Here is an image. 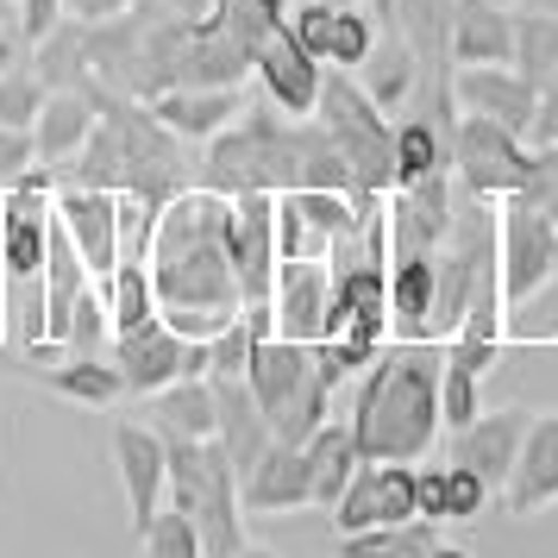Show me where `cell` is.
Here are the masks:
<instances>
[{"label":"cell","instance_id":"obj_6","mask_svg":"<svg viewBox=\"0 0 558 558\" xmlns=\"http://www.w3.org/2000/svg\"><path fill=\"white\" fill-rule=\"evenodd\" d=\"M107 357L120 364V383H126V396H138V402H145L151 389H163V383H177V377H207V352L189 345L163 314L145 320V327H132V332H113Z\"/></svg>","mask_w":558,"mask_h":558},{"label":"cell","instance_id":"obj_17","mask_svg":"<svg viewBox=\"0 0 558 558\" xmlns=\"http://www.w3.org/2000/svg\"><path fill=\"white\" fill-rule=\"evenodd\" d=\"M489 483L471 471V464H458V458H446V464H414V508H421V521H439V527H464V521H477L483 508H489Z\"/></svg>","mask_w":558,"mask_h":558},{"label":"cell","instance_id":"obj_18","mask_svg":"<svg viewBox=\"0 0 558 558\" xmlns=\"http://www.w3.org/2000/svg\"><path fill=\"white\" fill-rule=\"evenodd\" d=\"M145 107L157 113V126H163V132H177L182 145H207L214 132H227L232 120L245 113L239 88H189V82H177V88H157Z\"/></svg>","mask_w":558,"mask_h":558},{"label":"cell","instance_id":"obj_11","mask_svg":"<svg viewBox=\"0 0 558 558\" xmlns=\"http://www.w3.org/2000/svg\"><path fill=\"white\" fill-rule=\"evenodd\" d=\"M113 464H120V489H126L132 527L145 533L163 508V477H170V446L151 421H113Z\"/></svg>","mask_w":558,"mask_h":558},{"label":"cell","instance_id":"obj_29","mask_svg":"<svg viewBox=\"0 0 558 558\" xmlns=\"http://www.w3.org/2000/svg\"><path fill=\"white\" fill-rule=\"evenodd\" d=\"M446 163H452V157H446V132L433 126L427 113L408 107V120H396V189L433 177V170H446Z\"/></svg>","mask_w":558,"mask_h":558},{"label":"cell","instance_id":"obj_27","mask_svg":"<svg viewBox=\"0 0 558 558\" xmlns=\"http://www.w3.org/2000/svg\"><path fill=\"white\" fill-rule=\"evenodd\" d=\"M101 282L107 295V320H113V332H132L145 327V320H157V282H151V264L145 257H120Z\"/></svg>","mask_w":558,"mask_h":558},{"label":"cell","instance_id":"obj_1","mask_svg":"<svg viewBox=\"0 0 558 558\" xmlns=\"http://www.w3.org/2000/svg\"><path fill=\"white\" fill-rule=\"evenodd\" d=\"M439 364L446 345L433 339H389L364 371H357V396H352V439L364 458H402L421 464L439 439Z\"/></svg>","mask_w":558,"mask_h":558},{"label":"cell","instance_id":"obj_14","mask_svg":"<svg viewBox=\"0 0 558 558\" xmlns=\"http://www.w3.org/2000/svg\"><path fill=\"white\" fill-rule=\"evenodd\" d=\"M252 76H257V88L270 95V107H277V113L307 120V113H314V101H320V76H327V63H314V57L289 38V26H277L252 51Z\"/></svg>","mask_w":558,"mask_h":558},{"label":"cell","instance_id":"obj_43","mask_svg":"<svg viewBox=\"0 0 558 558\" xmlns=\"http://www.w3.org/2000/svg\"><path fill=\"white\" fill-rule=\"evenodd\" d=\"M514 7H533V13H553L558 20V0H514Z\"/></svg>","mask_w":558,"mask_h":558},{"label":"cell","instance_id":"obj_22","mask_svg":"<svg viewBox=\"0 0 558 558\" xmlns=\"http://www.w3.org/2000/svg\"><path fill=\"white\" fill-rule=\"evenodd\" d=\"M307 377H314V352H307V345L277 339V332H264V339L252 345L245 389L257 396V408H264V414H282V408H289V396H295Z\"/></svg>","mask_w":558,"mask_h":558},{"label":"cell","instance_id":"obj_37","mask_svg":"<svg viewBox=\"0 0 558 558\" xmlns=\"http://www.w3.org/2000/svg\"><path fill=\"white\" fill-rule=\"evenodd\" d=\"M32 163H38L32 132H26V126H0V189H13V182L32 170Z\"/></svg>","mask_w":558,"mask_h":558},{"label":"cell","instance_id":"obj_13","mask_svg":"<svg viewBox=\"0 0 558 558\" xmlns=\"http://www.w3.org/2000/svg\"><path fill=\"white\" fill-rule=\"evenodd\" d=\"M527 421H533V408H521V402L483 408L471 427L452 433V458L458 464H471V471L502 496L508 477H514V458H521V439H527Z\"/></svg>","mask_w":558,"mask_h":558},{"label":"cell","instance_id":"obj_32","mask_svg":"<svg viewBox=\"0 0 558 558\" xmlns=\"http://www.w3.org/2000/svg\"><path fill=\"white\" fill-rule=\"evenodd\" d=\"M477 414H483V377L446 357L439 364V427L458 433V427H471Z\"/></svg>","mask_w":558,"mask_h":558},{"label":"cell","instance_id":"obj_19","mask_svg":"<svg viewBox=\"0 0 558 558\" xmlns=\"http://www.w3.org/2000/svg\"><path fill=\"white\" fill-rule=\"evenodd\" d=\"M214 439H220V452L232 458L239 477H245L257 458H264V446L277 439V433H270V414L257 408L245 377H214Z\"/></svg>","mask_w":558,"mask_h":558},{"label":"cell","instance_id":"obj_34","mask_svg":"<svg viewBox=\"0 0 558 558\" xmlns=\"http://www.w3.org/2000/svg\"><path fill=\"white\" fill-rule=\"evenodd\" d=\"M252 345H257V332H252V320H245V307H239L227 327L214 332V339H202L207 377H245V364H252Z\"/></svg>","mask_w":558,"mask_h":558},{"label":"cell","instance_id":"obj_35","mask_svg":"<svg viewBox=\"0 0 558 558\" xmlns=\"http://www.w3.org/2000/svg\"><path fill=\"white\" fill-rule=\"evenodd\" d=\"M45 82H38V70H32V57L20 63V70H0V126H26L38 120V107H45Z\"/></svg>","mask_w":558,"mask_h":558},{"label":"cell","instance_id":"obj_12","mask_svg":"<svg viewBox=\"0 0 558 558\" xmlns=\"http://www.w3.org/2000/svg\"><path fill=\"white\" fill-rule=\"evenodd\" d=\"M51 214L63 220L70 245L82 252L88 277H107L120 264V195L113 189H76V182H57Z\"/></svg>","mask_w":558,"mask_h":558},{"label":"cell","instance_id":"obj_2","mask_svg":"<svg viewBox=\"0 0 558 558\" xmlns=\"http://www.w3.org/2000/svg\"><path fill=\"white\" fill-rule=\"evenodd\" d=\"M170 446V477L163 502L182 508L202 527L207 558H232L245 546V502H239V471L220 452V439H163Z\"/></svg>","mask_w":558,"mask_h":558},{"label":"cell","instance_id":"obj_10","mask_svg":"<svg viewBox=\"0 0 558 558\" xmlns=\"http://www.w3.org/2000/svg\"><path fill=\"white\" fill-rule=\"evenodd\" d=\"M452 101L464 113H483L496 126L533 132V113H539V82H527L514 63H458L452 70Z\"/></svg>","mask_w":558,"mask_h":558},{"label":"cell","instance_id":"obj_26","mask_svg":"<svg viewBox=\"0 0 558 558\" xmlns=\"http://www.w3.org/2000/svg\"><path fill=\"white\" fill-rule=\"evenodd\" d=\"M38 383L63 396V402H82V408H113L126 402V383H120V364L113 357H63L57 371H38Z\"/></svg>","mask_w":558,"mask_h":558},{"label":"cell","instance_id":"obj_25","mask_svg":"<svg viewBox=\"0 0 558 558\" xmlns=\"http://www.w3.org/2000/svg\"><path fill=\"white\" fill-rule=\"evenodd\" d=\"M145 414L163 439H214V377H177L145 396Z\"/></svg>","mask_w":558,"mask_h":558},{"label":"cell","instance_id":"obj_33","mask_svg":"<svg viewBox=\"0 0 558 558\" xmlns=\"http://www.w3.org/2000/svg\"><path fill=\"white\" fill-rule=\"evenodd\" d=\"M138 539H145V558H207L202 527H195L182 508H170V502L157 508V521L138 533Z\"/></svg>","mask_w":558,"mask_h":558},{"label":"cell","instance_id":"obj_8","mask_svg":"<svg viewBox=\"0 0 558 558\" xmlns=\"http://www.w3.org/2000/svg\"><path fill=\"white\" fill-rule=\"evenodd\" d=\"M339 533H364V527H396V521H414V464L402 458H364L357 477L345 483V496L327 508Z\"/></svg>","mask_w":558,"mask_h":558},{"label":"cell","instance_id":"obj_41","mask_svg":"<svg viewBox=\"0 0 558 558\" xmlns=\"http://www.w3.org/2000/svg\"><path fill=\"white\" fill-rule=\"evenodd\" d=\"M427 558H471V553H464V546H452V539H439V546H433Z\"/></svg>","mask_w":558,"mask_h":558},{"label":"cell","instance_id":"obj_5","mask_svg":"<svg viewBox=\"0 0 558 558\" xmlns=\"http://www.w3.org/2000/svg\"><path fill=\"white\" fill-rule=\"evenodd\" d=\"M496 264H502V302H533L558 277V220H546L521 195H502L496 202Z\"/></svg>","mask_w":558,"mask_h":558},{"label":"cell","instance_id":"obj_45","mask_svg":"<svg viewBox=\"0 0 558 558\" xmlns=\"http://www.w3.org/2000/svg\"><path fill=\"white\" fill-rule=\"evenodd\" d=\"M138 558H145V553H138Z\"/></svg>","mask_w":558,"mask_h":558},{"label":"cell","instance_id":"obj_15","mask_svg":"<svg viewBox=\"0 0 558 558\" xmlns=\"http://www.w3.org/2000/svg\"><path fill=\"white\" fill-rule=\"evenodd\" d=\"M239 502H245V521L252 514H295V508H314V483H307V452L302 446H282L270 439L264 458L239 477Z\"/></svg>","mask_w":558,"mask_h":558},{"label":"cell","instance_id":"obj_31","mask_svg":"<svg viewBox=\"0 0 558 558\" xmlns=\"http://www.w3.org/2000/svg\"><path fill=\"white\" fill-rule=\"evenodd\" d=\"M377 45V13H364V0L332 7V38H327V63L332 70H357Z\"/></svg>","mask_w":558,"mask_h":558},{"label":"cell","instance_id":"obj_28","mask_svg":"<svg viewBox=\"0 0 558 558\" xmlns=\"http://www.w3.org/2000/svg\"><path fill=\"white\" fill-rule=\"evenodd\" d=\"M446 539L439 521H396V527H364V533H339V553L332 558H427Z\"/></svg>","mask_w":558,"mask_h":558},{"label":"cell","instance_id":"obj_36","mask_svg":"<svg viewBox=\"0 0 558 558\" xmlns=\"http://www.w3.org/2000/svg\"><path fill=\"white\" fill-rule=\"evenodd\" d=\"M521 202H533L546 220H558V145H527V170H521Z\"/></svg>","mask_w":558,"mask_h":558},{"label":"cell","instance_id":"obj_30","mask_svg":"<svg viewBox=\"0 0 558 558\" xmlns=\"http://www.w3.org/2000/svg\"><path fill=\"white\" fill-rule=\"evenodd\" d=\"M514 70L527 82H553L558 70V20L553 13H533V7H514V57H508Z\"/></svg>","mask_w":558,"mask_h":558},{"label":"cell","instance_id":"obj_4","mask_svg":"<svg viewBox=\"0 0 558 558\" xmlns=\"http://www.w3.org/2000/svg\"><path fill=\"white\" fill-rule=\"evenodd\" d=\"M446 157H452L458 195H471V202H502V195L521 189L527 138L496 126V120H483V113H458L452 138H446Z\"/></svg>","mask_w":558,"mask_h":558},{"label":"cell","instance_id":"obj_42","mask_svg":"<svg viewBox=\"0 0 558 558\" xmlns=\"http://www.w3.org/2000/svg\"><path fill=\"white\" fill-rule=\"evenodd\" d=\"M232 558H277V553H270V546H257V539H245V546H239Z\"/></svg>","mask_w":558,"mask_h":558},{"label":"cell","instance_id":"obj_21","mask_svg":"<svg viewBox=\"0 0 558 558\" xmlns=\"http://www.w3.org/2000/svg\"><path fill=\"white\" fill-rule=\"evenodd\" d=\"M101 120V101L88 95V88H51L45 107H38V120H32V145H38V163H51L63 170L70 157L88 145V132Z\"/></svg>","mask_w":558,"mask_h":558},{"label":"cell","instance_id":"obj_9","mask_svg":"<svg viewBox=\"0 0 558 558\" xmlns=\"http://www.w3.org/2000/svg\"><path fill=\"white\" fill-rule=\"evenodd\" d=\"M332 320V270L327 257H282L277 289H270V332L314 345Z\"/></svg>","mask_w":558,"mask_h":558},{"label":"cell","instance_id":"obj_44","mask_svg":"<svg viewBox=\"0 0 558 558\" xmlns=\"http://www.w3.org/2000/svg\"><path fill=\"white\" fill-rule=\"evenodd\" d=\"M546 95H558V70H553V82H546Z\"/></svg>","mask_w":558,"mask_h":558},{"label":"cell","instance_id":"obj_38","mask_svg":"<svg viewBox=\"0 0 558 558\" xmlns=\"http://www.w3.org/2000/svg\"><path fill=\"white\" fill-rule=\"evenodd\" d=\"M157 20H182V26H202V20H214L220 13V0H145Z\"/></svg>","mask_w":558,"mask_h":558},{"label":"cell","instance_id":"obj_39","mask_svg":"<svg viewBox=\"0 0 558 558\" xmlns=\"http://www.w3.org/2000/svg\"><path fill=\"white\" fill-rule=\"evenodd\" d=\"M138 0H63V13L70 20H82V26H101V20H120V13H132Z\"/></svg>","mask_w":558,"mask_h":558},{"label":"cell","instance_id":"obj_23","mask_svg":"<svg viewBox=\"0 0 558 558\" xmlns=\"http://www.w3.org/2000/svg\"><path fill=\"white\" fill-rule=\"evenodd\" d=\"M357 82H364V95L383 107V113H402L408 101H414V88H421V57L408 51V38L396 26L377 32V45H371V57L352 70Z\"/></svg>","mask_w":558,"mask_h":558},{"label":"cell","instance_id":"obj_24","mask_svg":"<svg viewBox=\"0 0 558 558\" xmlns=\"http://www.w3.org/2000/svg\"><path fill=\"white\" fill-rule=\"evenodd\" d=\"M307 483H314V508H332L339 496H345V483L357 477V464H364V452H357L352 439V421H320V427L307 433Z\"/></svg>","mask_w":558,"mask_h":558},{"label":"cell","instance_id":"obj_3","mask_svg":"<svg viewBox=\"0 0 558 558\" xmlns=\"http://www.w3.org/2000/svg\"><path fill=\"white\" fill-rule=\"evenodd\" d=\"M314 120L327 126V138L339 145L345 170H352V195H389L396 189V126L352 70H332L320 76V101H314Z\"/></svg>","mask_w":558,"mask_h":558},{"label":"cell","instance_id":"obj_40","mask_svg":"<svg viewBox=\"0 0 558 558\" xmlns=\"http://www.w3.org/2000/svg\"><path fill=\"white\" fill-rule=\"evenodd\" d=\"M0 32H20V0H0Z\"/></svg>","mask_w":558,"mask_h":558},{"label":"cell","instance_id":"obj_16","mask_svg":"<svg viewBox=\"0 0 558 558\" xmlns=\"http://www.w3.org/2000/svg\"><path fill=\"white\" fill-rule=\"evenodd\" d=\"M508 514H546L558 508V408L539 414L533 408L527 439H521V458H514V477L502 489Z\"/></svg>","mask_w":558,"mask_h":558},{"label":"cell","instance_id":"obj_7","mask_svg":"<svg viewBox=\"0 0 558 558\" xmlns=\"http://www.w3.org/2000/svg\"><path fill=\"white\" fill-rule=\"evenodd\" d=\"M227 257L232 277H239V302L264 307L277 289V195L252 189V195H232V232H227Z\"/></svg>","mask_w":558,"mask_h":558},{"label":"cell","instance_id":"obj_20","mask_svg":"<svg viewBox=\"0 0 558 558\" xmlns=\"http://www.w3.org/2000/svg\"><path fill=\"white\" fill-rule=\"evenodd\" d=\"M446 57L458 63H508L514 57V7L508 0H452Z\"/></svg>","mask_w":558,"mask_h":558}]
</instances>
